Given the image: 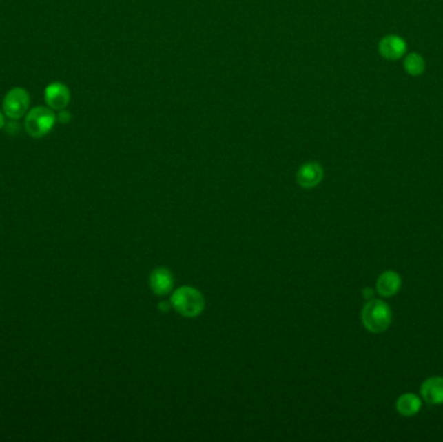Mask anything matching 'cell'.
<instances>
[{"label":"cell","mask_w":443,"mask_h":442,"mask_svg":"<svg viewBox=\"0 0 443 442\" xmlns=\"http://www.w3.org/2000/svg\"><path fill=\"white\" fill-rule=\"evenodd\" d=\"M393 321L389 305L382 300H371L363 308L362 322L369 332L380 334L387 331Z\"/></svg>","instance_id":"obj_1"},{"label":"cell","mask_w":443,"mask_h":442,"mask_svg":"<svg viewBox=\"0 0 443 442\" xmlns=\"http://www.w3.org/2000/svg\"><path fill=\"white\" fill-rule=\"evenodd\" d=\"M56 121L57 116L52 112V109L35 107L26 114L25 130L32 138L39 139L52 131Z\"/></svg>","instance_id":"obj_2"},{"label":"cell","mask_w":443,"mask_h":442,"mask_svg":"<svg viewBox=\"0 0 443 442\" xmlns=\"http://www.w3.org/2000/svg\"><path fill=\"white\" fill-rule=\"evenodd\" d=\"M172 303L178 313L189 318L198 315L205 306L203 294L192 287H182L174 292Z\"/></svg>","instance_id":"obj_3"},{"label":"cell","mask_w":443,"mask_h":442,"mask_svg":"<svg viewBox=\"0 0 443 442\" xmlns=\"http://www.w3.org/2000/svg\"><path fill=\"white\" fill-rule=\"evenodd\" d=\"M29 106H30L29 92L21 87H14L11 91L7 92V95L3 100V113L8 119H20L22 116L26 114Z\"/></svg>","instance_id":"obj_4"},{"label":"cell","mask_w":443,"mask_h":442,"mask_svg":"<svg viewBox=\"0 0 443 442\" xmlns=\"http://www.w3.org/2000/svg\"><path fill=\"white\" fill-rule=\"evenodd\" d=\"M45 104L52 110H63L70 103V91L61 82H52L44 90Z\"/></svg>","instance_id":"obj_5"},{"label":"cell","mask_w":443,"mask_h":442,"mask_svg":"<svg viewBox=\"0 0 443 442\" xmlns=\"http://www.w3.org/2000/svg\"><path fill=\"white\" fill-rule=\"evenodd\" d=\"M378 52L387 60H400L407 52V43L400 35L390 34L380 41Z\"/></svg>","instance_id":"obj_6"},{"label":"cell","mask_w":443,"mask_h":442,"mask_svg":"<svg viewBox=\"0 0 443 442\" xmlns=\"http://www.w3.org/2000/svg\"><path fill=\"white\" fill-rule=\"evenodd\" d=\"M323 168L318 162H307L302 165L297 173V181L303 188H313L322 182Z\"/></svg>","instance_id":"obj_7"},{"label":"cell","mask_w":443,"mask_h":442,"mask_svg":"<svg viewBox=\"0 0 443 442\" xmlns=\"http://www.w3.org/2000/svg\"><path fill=\"white\" fill-rule=\"evenodd\" d=\"M422 399L429 405H442L443 403V378L434 376L426 379L422 383Z\"/></svg>","instance_id":"obj_8"},{"label":"cell","mask_w":443,"mask_h":442,"mask_svg":"<svg viewBox=\"0 0 443 442\" xmlns=\"http://www.w3.org/2000/svg\"><path fill=\"white\" fill-rule=\"evenodd\" d=\"M150 284L152 291L158 296H165L173 290L174 279L172 272L169 270L156 269L150 277Z\"/></svg>","instance_id":"obj_9"},{"label":"cell","mask_w":443,"mask_h":442,"mask_svg":"<svg viewBox=\"0 0 443 442\" xmlns=\"http://www.w3.org/2000/svg\"><path fill=\"white\" fill-rule=\"evenodd\" d=\"M402 285V278L395 271H385L378 279V292L382 297H391L397 294Z\"/></svg>","instance_id":"obj_10"},{"label":"cell","mask_w":443,"mask_h":442,"mask_svg":"<svg viewBox=\"0 0 443 442\" xmlns=\"http://www.w3.org/2000/svg\"><path fill=\"white\" fill-rule=\"evenodd\" d=\"M422 399L416 394L406 393L397 399V410L403 416H413L422 409Z\"/></svg>","instance_id":"obj_11"},{"label":"cell","mask_w":443,"mask_h":442,"mask_svg":"<svg viewBox=\"0 0 443 442\" xmlns=\"http://www.w3.org/2000/svg\"><path fill=\"white\" fill-rule=\"evenodd\" d=\"M403 68L410 76H422V73L425 72V60L422 54H418V52H411L404 57Z\"/></svg>","instance_id":"obj_12"},{"label":"cell","mask_w":443,"mask_h":442,"mask_svg":"<svg viewBox=\"0 0 443 442\" xmlns=\"http://www.w3.org/2000/svg\"><path fill=\"white\" fill-rule=\"evenodd\" d=\"M57 119H59L61 123L66 125V123H69V121L72 119V114H70L69 112H66L65 109H63V110H60V114L57 116Z\"/></svg>","instance_id":"obj_13"},{"label":"cell","mask_w":443,"mask_h":442,"mask_svg":"<svg viewBox=\"0 0 443 442\" xmlns=\"http://www.w3.org/2000/svg\"><path fill=\"white\" fill-rule=\"evenodd\" d=\"M363 294H364V297H366V299L372 300V297H373V291H372L371 288H366V290L363 291Z\"/></svg>","instance_id":"obj_14"},{"label":"cell","mask_w":443,"mask_h":442,"mask_svg":"<svg viewBox=\"0 0 443 442\" xmlns=\"http://www.w3.org/2000/svg\"><path fill=\"white\" fill-rule=\"evenodd\" d=\"M4 128V114L0 112V130Z\"/></svg>","instance_id":"obj_15"}]
</instances>
